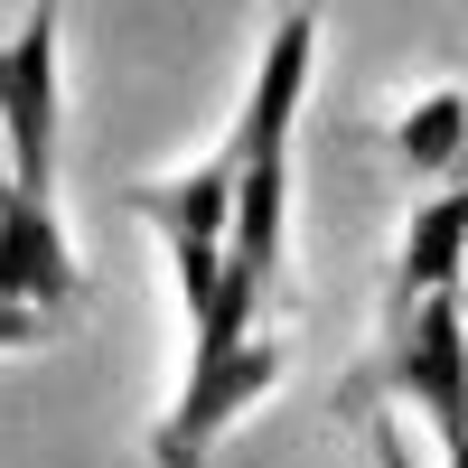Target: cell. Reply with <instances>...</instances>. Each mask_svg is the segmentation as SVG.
<instances>
[{"mask_svg": "<svg viewBox=\"0 0 468 468\" xmlns=\"http://www.w3.org/2000/svg\"><path fill=\"white\" fill-rule=\"evenodd\" d=\"M309 75H319V19L282 10L262 37V66L244 103L225 122L234 150V234H225V291L271 319V300H291V132L309 103Z\"/></svg>", "mask_w": 468, "mask_h": 468, "instance_id": "cell-1", "label": "cell"}, {"mask_svg": "<svg viewBox=\"0 0 468 468\" xmlns=\"http://www.w3.org/2000/svg\"><path fill=\"white\" fill-rule=\"evenodd\" d=\"M384 403L421 412L431 441L468 431V291H431V300L384 309L375 356L337 384V412L346 421H384Z\"/></svg>", "mask_w": 468, "mask_h": 468, "instance_id": "cell-2", "label": "cell"}, {"mask_svg": "<svg viewBox=\"0 0 468 468\" xmlns=\"http://www.w3.org/2000/svg\"><path fill=\"white\" fill-rule=\"evenodd\" d=\"M57 122H66V10L37 0L0 37V160L37 197H57Z\"/></svg>", "mask_w": 468, "mask_h": 468, "instance_id": "cell-3", "label": "cell"}, {"mask_svg": "<svg viewBox=\"0 0 468 468\" xmlns=\"http://www.w3.org/2000/svg\"><path fill=\"white\" fill-rule=\"evenodd\" d=\"M271 384H282V337H244V346H216V356H187L160 431H150V459L160 468H207V450L271 394Z\"/></svg>", "mask_w": 468, "mask_h": 468, "instance_id": "cell-4", "label": "cell"}, {"mask_svg": "<svg viewBox=\"0 0 468 468\" xmlns=\"http://www.w3.org/2000/svg\"><path fill=\"white\" fill-rule=\"evenodd\" d=\"M0 300L48 309V319H75L85 309V262H75V234L57 216V197L10 178L0 160Z\"/></svg>", "mask_w": 468, "mask_h": 468, "instance_id": "cell-5", "label": "cell"}, {"mask_svg": "<svg viewBox=\"0 0 468 468\" xmlns=\"http://www.w3.org/2000/svg\"><path fill=\"white\" fill-rule=\"evenodd\" d=\"M431 291H468V169L421 187V207L403 216V244H394V291L384 309L403 300H431Z\"/></svg>", "mask_w": 468, "mask_h": 468, "instance_id": "cell-6", "label": "cell"}, {"mask_svg": "<svg viewBox=\"0 0 468 468\" xmlns=\"http://www.w3.org/2000/svg\"><path fill=\"white\" fill-rule=\"evenodd\" d=\"M394 169L403 178H459L468 169V94L459 85H421L394 103Z\"/></svg>", "mask_w": 468, "mask_h": 468, "instance_id": "cell-7", "label": "cell"}, {"mask_svg": "<svg viewBox=\"0 0 468 468\" xmlns=\"http://www.w3.org/2000/svg\"><path fill=\"white\" fill-rule=\"evenodd\" d=\"M66 319H48V309H19V300H0V356H28V346H48Z\"/></svg>", "mask_w": 468, "mask_h": 468, "instance_id": "cell-8", "label": "cell"}, {"mask_svg": "<svg viewBox=\"0 0 468 468\" xmlns=\"http://www.w3.org/2000/svg\"><path fill=\"white\" fill-rule=\"evenodd\" d=\"M366 431H375V468H412V441L394 431V412H384V421H366Z\"/></svg>", "mask_w": 468, "mask_h": 468, "instance_id": "cell-9", "label": "cell"}, {"mask_svg": "<svg viewBox=\"0 0 468 468\" xmlns=\"http://www.w3.org/2000/svg\"><path fill=\"white\" fill-rule=\"evenodd\" d=\"M441 468H468V431H450V441H441Z\"/></svg>", "mask_w": 468, "mask_h": 468, "instance_id": "cell-10", "label": "cell"}, {"mask_svg": "<svg viewBox=\"0 0 468 468\" xmlns=\"http://www.w3.org/2000/svg\"><path fill=\"white\" fill-rule=\"evenodd\" d=\"M282 10H309V0H282Z\"/></svg>", "mask_w": 468, "mask_h": 468, "instance_id": "cell-11", "label": "cell"}]
</instances>
